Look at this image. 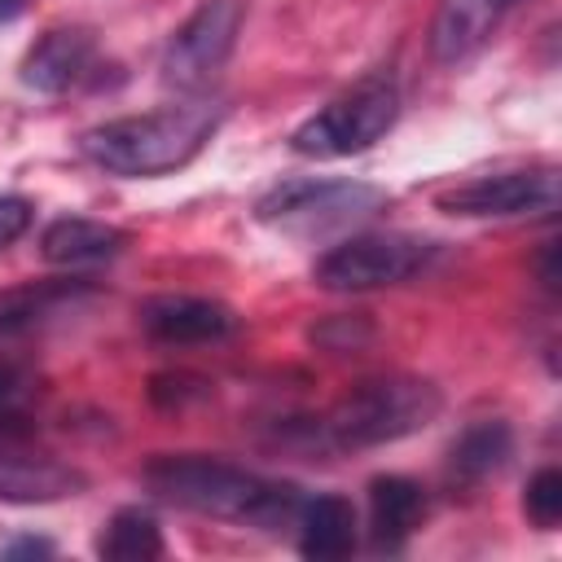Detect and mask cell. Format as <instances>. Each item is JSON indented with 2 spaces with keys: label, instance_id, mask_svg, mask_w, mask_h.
<instances>
[{
  "label": "cell",
  "instance_id": "cell-1",
  "mask_svg": "<svg viewBox=\"0 0 562 562\" xmlns=\"http://www.w3.org/2000/svg\"><path fill=\"white\" fill-rule=\"evenodd\" d=\"M224 119V105L211 97H189L176 105H158L145 114H123L110 123H97L79 136V154L101 167L105 176L123 180H154L167 171H180L193 162L206 140L215 136Z\"/></svg>",
  "mask_w": 562,
  "mask_h": 562
},
{
  "label": "cell",
  "instance_id": "cell-2",
  "mask_svg": "<svg viewBox=\"0 0 562 562\" xmlns=\"http://www.w3.org/2000/svg\"><path fill=\"white\" fill-rule=\"evenodd\" d=\"M443 408V395L426 378H369L356 382L342 400H334L321 417L294 422L285 430V443L303 452H360V448H382L395 439H408L426 430Z\"/></svg>",
  "mask_w": 562,
  "mask_h": 562
},
{
  "label": "cell",
  "instance_id": "cell-3",
  "mask_svg": "<svg viewBox=\"0 0 562 562\" xmlns=\"http://www.w3.org/2000/svg\"><path fill=\"white\" fill-rule=\"evenodd\" d=\"M140 483L176 509L224 518V522H255V527L294 522L303 505L294 487L268 483L246 465H233L206 452H158L145 461Z\"/></svg>",
  "mask_w": 562,
  "mask_h": 562
},
{
  "label": "cell",
  "instance_id": "cell-4",
  "mask_svg": "<svg viewBox=\"0 0 562 562\" xmlns=\"http://www.w3.org/2000/svg\"><path fill=\"white\" fill-rule=\"evenodd\" d=\"M386 206V189L369 180H281L255 202V220L272 233L321 241L373 220Z\"/></svg>",
  "mask_w": 562,
  "mask_h": 562
},
{
  "label": "cell",
  "instance_id": "cell-5",
  "mask_svg": "<svg viewBox=\"0 0 562 562\" xmlns=\"http://www.w3.org/2000/svg\"><path fill=\"white\" fill-rule=\"evenodd\" d=\"M400 119V88L391 75H373L351 92L334 97L325 110L290 132V149L303 158H351L378 145Z\"/></svg>",
  "mask_w": 562,
  "mask_h": 562
},
{
  "label": "cell",
  "instance_id": "cell-6",
  "mask_svg": "<svg viewBox=\"0 0 562 562\" xmlns=\"http://www.w3.org/2000/svg\"><path fill=\"white\" fill-rule=\"evenodd\" d=\"M435 255H439V241L417 237V233H360L325 250L312 268V281L334 294L404 285L408 277L426 272Z\"/></svg>",
  "mask_w": 562,
  "mask_h": 562
},
{
  "label": "cell",
  "instance_id": "cell-7",
  "mask_svg": "<svg viewBox=\"0 0 562 562\" xmlns=\"http://www.w3.org/2000/svg\"><path fill=\"white\" fill-rule=\"evenodd\" d=\"M241 18H246L241 0H202L171 31L162 48V79L184 97H202L224 70V61L233 57Z\"/></svg>",
  "mask_w": 562,
  "mask_h": 562
},
{
  "label": "cell",
  "instance_id": "cell-8",
  "mask_svg": "<svg viewBox=\"0 0 562 562\" xmlns=\"http://www.w3.org/2000/svg\"><path fill=\"white\" fill-rule=\"evenodd\" d=\"M439 211L465 220H514V215H553L558 211V167H518L474 176L439 193Z\"/></svg>",
  "mask_w": 562,
  "mask_h": 562
},
{
  "label": "cell",
  "instance_id": "cell-9",
  "mask_svg": "<svg viewBox=\"0 0 562 562\" xmlns=\"http://www.w3.org/2000/svg\"><path fill=\"white\" fill-rule=\"evenodd\" d=\"M136 316H140V329L167 347L220 342V338L237 334V325H241V316L228 303L202 299V294H154L140 303Z\"/></svg>",
  "mask_w": 562,
  "mask_h": 562
},
{
  "label": "cell",
  "instance_id": "cell-10",
  "mask_svg": "<svg viewBox=\"0 0 562 562\" xmlns=\"http://www.w3.org/2000/svg\"><path fill=\"white\" fill-rule=\"evenodd\" d=\"M92 61H97V40H92L88 26H53V31H44L26 48V57H22V83L31 92L57 97V92L79 88L92 75Z\"/></svg>",
  "mask_w": 562,
  "mask_h": 562
},
{
  "label": "cell",
  "instance_id": "cell-11",
  "mask_svg": "<svg viewBox=\"0 0 562 562\" xmlns=\"http://www.w3.org/2000/svg\"><path fill=\"white\" fill-rule=\"evenodd\" d=\"M97 290L88 281H26L18 290L0 294V338L40 334L48 325H61L66 316H79Z\"/></svg>",
  "mask_w": 562,
  "mask_h": 562
},
{
  "label": "cell",
  "instance_id": "cell-12",
  "mask_svg": "<svg viewBox=\"0 0 562 562\" xmlns=\"http://www.w3.org/2000/svg\"><path fill=\"white\" fill-rule=\"evenodd\" d=\"M88 487L83 470L44 457V452H22L13 443H0V501L9 505H53L66 496H79Z\"/></svg>",
  "mask_w": 562,
  "mask_h": 562
},
{
  "label": "cell",
  "instance_id": "cell-13",
  "mask_svg": "<svg viewBox=\"0 0 562 562\" xmlns=\"http://www.w3.org/2000/svg\"><path fill=\"white\" fill-rule=\"evenodd\" d=\"M514 4L518 0H439L430 22V57L439 66H457L474 57L496 35V26Z\"/></svg>",
  "mask_w": 562,
  "mask_h": 562
},
{
  "label": "cell",
  "instance_id": "cell-14",
  "mask_svg": "<svg viewBox=\"0 0 562 562\" xmlns=\"http://www.w3.org/2000/svg\"><path fill=\"white\" fill-rule=\"evenodd\" d=\"M127 246V233L105 224V220H88V215H61L40 233V255L53 268H97L119 259Z\"/></svg>",
  "mask_w": 562,
  "mask_h": 562
},
{
  "label": "cell",
  "instance_id": "cell-15",
  "mask_svg": "<svg viewBox=\"0 0 562 562\" xmlns=\"http://www.w3.org/2000/svg\"><path fill=\"white\" fill-rule=\"evenodd\" d=\"M299 553L303 558H316V562H329V558H347L356 549V505L338 492H321L312 501L299 505Z\"/></svg>",
  "mask_w": 562,
  "mask_h": 562
},
{
  "label": "cell",
  "instance_id": "cell-16",
  "mask_svg": "<svg viewBox=\"0 0 562 562\" xmlns=\"http://www.w3.org/2000/svg\"><path fill=\"white\" fill-rule=\"evenodd\" d=\"M426 518V492L422 483L404 474H378L369 483V527L378 549H400Z\"/></svg>",
  "mask_w": 562,
  "mask_h": 562
},
{
  "label": "cell",
  "instance_id": "cell-17",
  "mask_svg": "<svg viewBox=\"0 0 562 562\" xmlns=\"http://www.w3.org/2000/svg\"><path fill=\"white\" fill-rule=\"evenodd\" d=\"M514 457V430L509 422L501 417H483V422H470L452 448H448V474L457 483H483L492 474H501Z\"/></svg>",
  "mask_w": 562,
  "mask_h": 562
},
{
  "label": "cell",
  "instance_id": "cell-18",
  "mask_svg": "<svg viewBox=\"0 0 562 562\" xmlns=\"http://www.w3.org/2000/svg\"><path fill=\"white\" fill-rule=\"evenodd\" d=\"M162 531L145 509H119L101 536H97V553L110 562H145V558H162Z\"/></svg>",
  "mask_w": 562,
  "mask_h": 562
},
{
  "label": "cell",
  "instance_id": "cell-19",
  "mask_svg": "<svg viewBox=\"0 0 562 562\" xmlns=\"http://www.w3.org/2000/svg\"><path fill=\"white\" fill-rule=\"evenodd\" d=\"M522 514H527L540 531L558 527V518H562V474H558L553 465H544V470H536V474L527 479Z\"/></svg>",
  "mask_w": 562,
  "mask_h": 562
},
{
  "label": "cell",
  "instance_id": "cell-20",
  "mask_svg": "<svg viewBox=\"0 0 562 562\" xmlns=\"http://www.w3.org/2000/svg\"><path fill=\"white\" fill-rule=\"evenodd\" d=\"M202 395H211V382L193 373H158L149 382V400L158 408H184L189 400H202Z\"/></svg>",
  "mask_w": 562,
  "mask_h": 562
},
{
  "label": "cell",
  "instance_id": "cell-21",
  "mask_svg": "<svg viewBox=\"0 0 562 562\" xmlns=\"http://www.w3.org/2000/svg\"><path fill=\"white\" fill-rule=\"evenodd\" d=\"M369 321L364 316H334V321H325L321 329H312V338L321 342V347H329V351H347V347H360V342H369Z\"/></svg>",
  "mask_w": 562,
  "mask_h": 562
},
{
  "label": "cell",
  "instance_id": "cell-22",
  "mask_svg": "<svg viewBox=\"0 0 562 562\" xmlns=\"http://www.w3.org/2000/svg\"><path fill=\"white\" fill-rule=\"evenodd\" d=\"M35 395V378L13 360H0V417H13Z\"/></svg>",
  "mask_w": 562,
  "mask_h": 562
},
{
  "label": "cell",
  "instance_id": "cell-23",
  "mask_svg": "<svg viewBox=\"0 0 562 562\" xmlns=\"http://www.w3.org/2000/svg\"><path fill=\"white\" fill-rule=\"evenodd\" d=\"M31 220H35L31 198H22V193H0V250L13 246V241L31 228Z\"/></svg>",
  "mask_w": 562,
  "mask_h": 562
},
{
  "label": "cell",
  "instance_id": "cell-24",
  "mask_svg": "<svg viewBox=\"0 0 562 562\" xmlns=\"http://www.w3.org/2000/svg\"><path fill=\"white\" fill-rule=\"evenodd\" d=\"M22 553H53V544L48 540H13V544H4V558H22Z\"/></svg>",
  "mask_w": 562,
  "mask_h": 562
},
{
  "label": "cell",
  "instance_id": "cell-25",
  "mask_svg": "<svg viewBox=\"0 0 562 562\" xmlns=\"http://www.w3.org/2000/svg\"><path fill=\"white\" fill-rule=\"evenodd\" d=\"M26 9V0H0V22H9V18H18Z\"/></svg>",
  "mask_w": 562,
  "mask_h": 562
}]
</instances>
